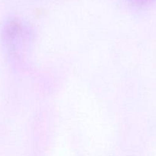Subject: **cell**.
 <instances>
[{"instance_id":"cell-1","label":"cell","mask_w":156,"mask_h":156,"mask_svg":"<svg viewBox=\"0 0 156 156\" xmlns=\"http://www.w3.org/2000/svg\"><path fill=\"white\" fill-rule=\"evenodd\" d=\"M154 0H129L130 3L136 7H142L149 4Z\"/></svg>"}]
</instances>
